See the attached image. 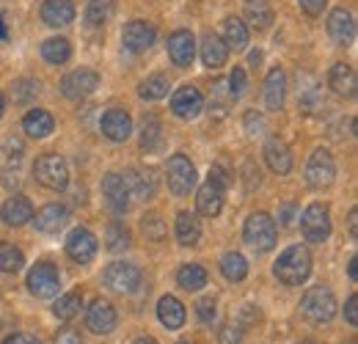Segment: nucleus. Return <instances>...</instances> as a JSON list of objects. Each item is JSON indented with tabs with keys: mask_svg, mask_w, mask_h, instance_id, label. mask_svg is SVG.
<instances>
[{
	"mask_svg": "<svg viewBox=\"0 0 358 344\" xmlns=\"http://www.w3.org/2000/svg\"><path fill=\"white\" fill-rule=\"evenodd\" d=\"M102 196H105V201H108V207L113 213H127L130 199H133L127 185H124V179H122V173H108L102 179Z\"/></svg>",
	"mask_w": 358,
	"mask_h": 344,
	"instance_id": "obj_16",
	"label": "nucleus"
},
{
	"mask_svg": "<svg viewBox=\"0 0 358 344\" xmlns=\"http://www.w3.org/2000/svg\"><path fill=\"white\" fill-rule=\"evenodd\" d=\"M169 88H171V83H169L166 75H149V78L138 86V94H141L143 99L155 102V99H163V96L169 94Z\"/></svg>",
	"mask_w": 358,
	"mask_h": 344,
	"instance_id": "obj_39",
	"label": "nucleus"
},
{
	"mask_svg": "<svg viewBox=\"0 0 358 344\" xmlns=\"http://www.w3.org/2000/svg\"><path fill=\"white\" fill-rule=\"evenodd\" d=\"M34 176L47 190H64L69 185V166H66V160L61 155L47 152L34 163Z\"/></svg>",
	"mask_w": 358,
	"mask_h": 344,
	"instance_id": "obj_3",
	"label": "nucleus"
},
{
	"mask_svg": "<svg viewBox=\"0 0 358 344\" xmlns=\"http://www.w3.org/2000/svg\"><path fill=\"white\" fill-rule=\"evenodd\" d=\"M301 314L314 322V325H322V322H331L334 314H336V298L328 287H312L303 298H301Z\"/></svg>",
	"mask_w": 358,
	"mask_h": 344,
	"instance_id": "obj_2",
	"label": "nucleus"
},
{
	"mask_svg": "<svg viewBox=\"0 0 358 344\" xmlns=\"http://www.w3.org/2000/svg\"><path fill=\"white\" fill-rule=\"evenodd\" d=\"M36 91H39L36 80H17L11 88V96H14V102H28L31 96H36Z\"/></svg>",
	"mask_w": 358,
	"mask_h": 344,
	"instance_id": "obj_44",
	"label": "nucleus"
},
{
	"mask_svg": "<svg viewBox=\"0 0 358 344\" xmlns=\"http://www.w3.org/2000/svg\"><path fill=\"white\" fill-rule=\"evenodd\" d=\"M328 86H331V91H334L336 96H345V99L356 96L358 80H356L353 66H350V64H334L331 72H328Z\"/></svg>",
	"mask_w": 358,
	"mask_h": 344,
	"instance_id": "obj_19",
	"label": "nucleus"
},
{
	"mask_svg": "<svg viewBox=\"0 0 358 344\" xmlns=\"http://www.w3.org/2000/svg\"><path fill=\"white\" fill-rule=\"evenodd\" d=\"M226 83H229V91H231V96H234V99H240V96L245 94L248 78H245V72H243L240 66H234V72L229 75V80H226Z\"/></svg>",
	"mask_w": 358,
	"mask_h": 344,
	"instance_id": "obj_45",
	"label": "nucleus"
},
{
	"mask_svg": "<svg viewBox=\"0 0 358 344\" xmlns=\"http://www.w3.org/2000/svg\"><path fill=\"white\" fill-rule=\"evenodd\" d=\"M25 264V257L17 245L0 240V273H17L20 267Z\"/></svg>",
	"mask_w": 358,
	"mask_h": 344,
	"instance_id": "obj_41",
	"label": "nucleus"
},
{
	"mask_svg": "<svg viewBox=\"0 0 358 344\" xmlns=\"http://www.w3.org/2000/svg\"><path fill=\"white\" fill-rule=\"evenodd\" d=\"M141 220H143V223H141V226H143V234H146L149 240L160 243V240L166 237V223H163V217L160 215H155V213H152V215H143Z\"/></svg>",
	"mask_w": 358,
	"mask_h": 344,
	"instance_id": "obj_43",
	"label": "nucleus"
},
{
	"mask_svg": "<svg viewBox=\"0 0 358 344\" xmlns=\"http://www.w3.org/2000/svg\"><path fill=\"white\" fill-rule=\"evenodd\" d=\"M245 20L257 31H265L270 22H273V11H270L268 0H248L245 3Z\"/></svg>",
	"mask_w": 358,
	"mask_h": 344,
	"instance_id": "obj_35",
	"label": "nucleus"
},
{
	"mask_svg": "<svg viewBox=\"0 0 358 344\" xmlns=\"http://www.w3.org/2000/svg\"><path fill=\"white\" fill-rule=\"evenodd\" d=\"M31 220L36 223L39 231H45V234H58V231L66 226V220H69V210L61 207V204H47V207H42Z\"/></svg>",
	"mask_w": 358,
	"mask_h": 344,
	"instance_id": "obj_22",
	"label": "nucleus"
},
{
	"mask_svg": "<svg viewBox=\"0 0 358 344\" xmlns=\"http://www.w3.org/2000/svg\"><path fill=\"white\" fill-rule=\"evenodd\" d=\"M295 217H298V207H295L292 201L281 204V210H278V220H281V226H292V223H295Z\"/></svg>",
	"mask_w": 358,
	"mask_h": 344,
	"instance_id": "obj_49",
	"label": "nucleus"
},
{
	"mask_svg": "<svg viewBox=\"0 0 358 344\" xmlns=\"http://www.w3.org/2000/svg\"><path fill=\"white\" fill-rule=\"evenodd\" d=\"M259 61H262V52H251V64H254V66H257V64H259Z\"/></svg>",
	"mask_w": 358,
	"mask_h": 344,
	"instance_id": "obj_57",
	"label": "nucleus"
},
{
	"mask_svg": "<svg viewBox=\"0 0 358 344\" xmlns=\"http://www.w3.org/2000/svg\"><path fill=\"white\" fill-rule=\"evenodd\" d=\"M201 108H204V96H201L199 88L193 86L177 88L174 96H171V110L179 119H196L201 113Z\"/></svg>",
	"mask_w": 358,
	"mask_h": 344,
	"instance_id": "obj_14",
	"label": "nucleus"
},
{
	"mask_svg": "<svg viewBox=\"0 0 358 344\" xmlns=\"http://www.w3.org/2000/svg\"><path fill=\"white\" fill-rule=\"evenodd\" d=\"M265 160H268L270 171L273 173H289L292 171V155H289V146L284 143V141H278V138H273L268 141V146H265Z\"/></svg>",
	"mask_w": 358,
	"mask_h": 344,
	"instance_id": "obj_27",
	"label": "nucleus"
},
{
	"mask_svg": "<svg viewBox=\"0 0 358 344\" xmlns=\"http://www.w3.org/2000/svg\"><path fill=\"white\" fill-rule=\"evenodd\" d=\"M99 127H102V135H105L108 141L122 143V141H127V138H130V132H133V119H130V113H127V110L113 108V110H108V113L102 116Z\"/></svg>",
	"mask_w": 358,
	"mask_h": 344,
	"instance_id": "obj_15",
	"label": "nucleus"
},
{
	"mask_svg": "<svg viewBox=\"0 0 358 344\" xmlns=\"http://www.w3.org/2000/svg\"><path fill=\"white\" fill-rule=\"evenodd\" d=\"M3 344H42V342H36L34 336H25V334H17V336H8Z\"/></svg>",
	"mask_w": 358,
	"mask_h": 344,
	"instance_id": "obj_54",
	"label": "nucleus"
},
{
	"mask_svg": "<svg viewBox=\"0 0 358 344\" xmlns=\"http://www.w3.org/2000/svg\"><path fill=\"white\" fill-rule=\"evenodd\" d=\"M22 127H25V132H28L31 138H47V135L52 132V127H55V122H52V116H50L47 110L36 108V110H31V113L22 119Z\"/></svg>",
	"mask_w": 358,
	"mask_h": 344,
	"instance_id": "obj_32",
	"label": "nucleus"
},
{
	"mask_svg": "<svg viewBox=\"0 0 358 344\" xmlns=\"http://www.w3.org/2000/svg\"><path fill=\"white\" fill-rule=\"evenodd\" d=\"M348 273H350V278H353V281H358V257L350 259V267H348Z\"/></svg>",
	"mask_w": 358,
	"mask_h": 344,
	"instance_id": "obj_56",
	"label": "nucleus"
},
{
	"mask_svg": "<svg viewBox=\"0 0 358 344\" xmlns=\"http://www.w3.org/2000/svg\"><path fill=\"white\" fill-rule=\"evenodd\" d=\"M301 344H317V342H301Z\"/></svg>",
	"mask_w": 358,
	"mask_h": 344,
	"instance_id": "obj_61",
	"label": "nucleus"
},
{
	"mask_svg": "<svg viewBox=\"0 0 358 344\" xmlns=\"http://www.w3.org/2000/svg\"><path fill=\"white\" fill-rule=\"evenodd\" d=\"M133 344H157V342H155V339H135Z\"/></svg>",
	"mask_w": 358,
	"mask_h": 344,
	"instance_id": "obj_58",
	"label": "nucleus"
},
{
	"mask_svg": "<svg viewBox=\"0 0 358 344\" xmlns=\"http://www.w3.org/2000/svg\"><path fill=\"white\" fill-rule=\"evenodd\" d=\"M28 289H31V295H36V298H55L58 289H61L58 270H55L52 264H47V261L34 264L31 273H28Z\"/></svg>",
	"mask_w": 358,
	"mask_h": 344,
	"instance_id": "obj_7",
	"label": "nucleus"
},
{
	"mask_svg": "<svg viewBox=\"0 0 358 344\" xmlns=\"http://www.w3.org/2000/svg\"><path fill=\"white\" fill-rule=\"evenodd\" d=\"M243 237L245 243L254 248V251H270L275 245V220L265 213H254V215L245 220V229H243Z\"/></svg>",
	"mask_w": 358,
	"mask_h": 344,
	"instance_id": "obj_5",
	"label": "nucleus"
},
{
	"mask_svg": "<svg viewBox=\"0 0 358 344\" xmlns=\"http://www.w3.org/2000/svg\"><path fill=\"white\" fill-rule=\"evenodd\" d=\"M99 88V75L94 69H75L61 80V91L66 99H86Z\"/></svg>",
	"mask_w": 358,
	"mask_h": 344,
	"instance_id": "obj_10",
	"label": "nucleus"
},
{
	"mask_svg": "<svg viewBox=\"0 0 358 344\" xmlns=\"http://www.w3.org/2000/svg\"><path fill=\"white\" fill-rule=\"evenodd\" d=\"M8 34H6V28H3V20H0V39H6Z\"/></svg>",
	"mask_w": 358,
	"mask_h": 344,
	"instance_id": "obj_59",
	"label": "nucleus"
},
{
	"mask_svg": "<svg viewBox=\"0 0 358 344\" xmlns=\"http://www.w3.org/2000/svg\"><path fill=\"white\" fill-rule=\"evenodd\" d=\"M0 217L8 226H22V223H28L34 217V207H31V201L25 196H11V199H6Z\"/></svg>",
	"mask_w": 358,
	"mask_h": 344,
	"instance_id": "obj_25",
	"label": "nucleus"
},
{
	"mask_svg": "<svg viewBox=\"0 0 358 344\" xmlns=\"http://www.w3.org/2000/svg\"><path fill=\"white\" fill-rule=\"evenodd\" d=\"M196 314H199V320L201 322H215V317H218V303L213 301V298H201V301L196 303Z\"/></svg>",
	"mask_w": 358,
	"mask_h": 344,
	"instance_id": "obj_46",
	"label": "nucleus"
},
{
	"mask_svg": "<svg viewBox=\"0 0 358 344\" xmlns=\"http://www.w3.org/2000/svg\"><path fill=\"white\" fill-rule=\"evenodd\" d=\"M80 308H83V298H80L78 292H69V295L58 298V303L52 306V314H55L58 320H75V317L80 314Z\"/></svg>",
	"mask_w": 358,
	"mask_h": 344,
	"instance_id": "obj_42",
	"label": "nucleus"
},
{
	"mask_svg": "<svg viewBox=\"0 0 358 344\" xmlns=\"http://www.w3.org/2000/svg\"><path fill=\"white\" fill-rule=\"evenodd\" d=\"M218 339H221V344H240L243 342V331H240V325L226 322L224 328L218 331Z\"/></svg>",
	"mask_w": 358,
	"mask_h": 344,
	"instance_id": "obj_47",
	"label": "nucleus"
},
{
	"mask_svg": "<svg viewBox=\"0 0 358 344\" xmlns=\"http://www.w3.org/2000/svg\"><path fill=\"white\" fill-rule=\"evenodd\" d=\"M58 344H80V336L75 331H61L58 334Z\"/></svg>",
	"mask_w": 358,
	"mask_h": 344,
	"instance_id": "obj_53",
	"label": "nucleus"
},
{
	"mask_svg": "<svg viewBox=\"0 0 358 344\" xmlns=\"http://www.w3.org/2000/svg\"><path fill=\"white\" fill-rule=\"evenodd\" d=\"M155 36H157V31H155L152 22H146V20H133V22H127V28H124V34H122V44H124V50H130V52H146V50L155 44Z\"/></svg>",
	"mask_w": 358,
	"mask_h": 344,
	"instance_id": "obj_12",
	"label": "nucleus"
},
{
	"mask_svg": "<svg viewBox=\"0 0 358 344\" xmlns=\"http://www.w3.org/2000/svg\"><path fill=\"white\" fill-rule=\"evenodd\" d=\"M325 3H328V0H301V8H303L309 17H317V14H322Z\"/></svg>",
	"mask_w": 358,
	"mask_h": 344,
	"instance_id": "obj_51",
	"label": "nucleus"
},
{
	"mask_svg": "<svg viewBox=\"0 0 358 344\" xmlns=\"http://www.w3.org/2000/svg\"><path fill=\"white\" fill-rule=\"evenodd\" d=\"M177 240L179 245H196L201 240V223L193 213H179L177 215Z\"/></svg>",
	"mask_w": 358,
	"mask_h": 344,
	"instance_id": "obj_30",
	"label": "nucleus"
},
{
	"mask_svg": "<svg viewBox=\"0 0 358 344\" xmlns=\"http://www.w3.org/2000/svg\"><path fill=\"white\" fill-rule=\"evenodd\" d=\"M348 229H350V237L358 240V210H350V215H348Z\"/></svg>",
	"mask_w": 358,
	"mask_h": 344,
	"instance_id": "obj_55",
	"label": "nucleus"
},
{
	"mask_svg": "<svg viewBox=\"0 0 358 344\" xmlns=\"http://www.w3.org/2000/svg\"><path fill=\"white\" fill-rule=\"evenodd\" d=\"M122 179H124L130 196H135V199L149 201V199H155V193H157V182H155V173L152 171H127V173H122Z\"/></svg>",
	"mask_w": 358,
	"mask_h": 344,
	"instance_id": "obj_23",
	"label": "nucleus"
},
{
	"mask_svg": "<svg viewBox=\"0 0 358 344\" xmlns=\"http://www.w3.org/2000/svg\"><path fill=\"white\" fill-rule=\"evenodd\" d=\"M328 36L339 47H350L356 42V20L348 8H334L328 17Z\"/></svg>",
	"mask_w": 358,
	"mask_h": 344,
	"instance_id": "obj_13",
	"label": "nucleus"
},
{
	"mask_svg": "<svg viewBox=\"0 0 358 344\" xmlns=\"http://www.w3.org/2000/svg\"><path fill=\"white\" fill-rule=\"evenodd\" d=\"M210 179L218 185V187H229V173L224 171V166H213V171H210Z\"/></svg>",
	"mask_w": 358,
	"mask_h": 344,
	"instance_id": "obj_52",
	"label": "nucleus"
},
{
	"mask_svg": "<svg viewBox=\"0 0 358 344\" xmlns=\"http://www.w3.org/2000/svg\"><path fill=\"white\" fill-rule=\"evenodd\" d=\"M179 344H190V342H179Z\"/></svg>",
	"mask_w": 358,
	"mask_h": 344,
	"instance_id": "obj_62",
	"label": "nucleus"
},
{
	"mask_svg": "<svg viewBox=\"0 0 358 344\" xmlns=\"http://www.w3.org/2000/svg\"><path fill=\"white\" fill-rule=\"evenodd\" d=\"M102 281L116 295H133L135 289L141 287V270L130 261H113L102 273Z\"/></svg>",
	"mask_w": 358,
	"mask_h": 344,
	"instance_id": "obj_4",
	"label": "nucleus"
},
{
	"mask_svg": "<svg viewBox=\"0 0 358 344\" xmlns=\"http://www.w3.org/2000/svg\"><path fill=\"white\" fill-rule=\"evenodd\" d=\"M196 207H199V213L204 217L221 215V210H224V187H218L213 179H207V182L199 187Z\"/></svg>",
	"mask_w": 358,
	"mask_h": 344,
	"instance_id": "obj_20",
	"label": "nucleus"
},
{
	"mask_svg": "<svg viewBox=\"0 0 358 344\" xmlns=\"http://www.w3.org/2000/svg\"><path fill=\"white\" fill-rule=\"evenodd\" d=\"M177 281L182 289L187 292H199L207 287V270L201 264H182L177 273Z\"/></svg>",
	"mask_w": 358,
	"mask_h": 344,
	"instance_id": "obj_31",
	"label": "nucleus"
},
{
	"mask_svg": "<svg viewBox=\"0 0 358 344\" xmlns=\"http://www.w3.org/2000/svg\"><path fill=\"white\" fill-rule=\"evenodd\" d=\"M231 102H234V96H231V91H229V83H226V80H215V83H213V94H210V113L226 116V110H229Z\"/></svg>",
	"mask_w": 358,
	"mask_h": 344,
	"instance_id": "obj_40",
	"label": "nucleus"
},
{
	"mask_svg": "<svg viewBox=\"0 0 358 344\" xmlns=\"http://www.w3.org/2000/svg\"><path fill=\"white\" fill-rule=\"evenodd\" d=\"M273 273H275V278L281 284L301 287L309 278V273H312V254L303 245H292V248H287L278 257V261L273 264Z\"/></svg>",
	"mask_w": 358,
	"mask_h": 344,
	"instance_id": "obj_1",
	"label": "nucleus"
},
{
	"mask_svg": "<svg viewBox=\"0 0 358 344\" xmlns=\"http://www.w3.org/2000/svg\"><path fill=\"white\" fill-rule=\"evenodd\" d=\"M345 320L350 325H358V295H350L348 303H345Z\"/></svg>",
	"mask_w": 358,
	"mask_h": 344,
	"instance_id": "obj_50",
	"label": "nucleus"
},
{
	"mask_svg": "<svg viewBox=\"0 0 358 344\" xmlns=\"http://www.w3.org/2000/svg\"><path fill=\"white\" fill-rule=\"evenodd\" d=\"M169 55L177 66H190L193 64V55H196V36L190 31H174L169 36Z\"/></svg>",
	"mask_w": 358,
	"mask_h": 344,
	"instance_id": "obj_18",
	"label": "nucleus"
},
{
	"mask_svg": "<svg viewBox=\"0 0 358 344\" xmlns=\"http://www.w3.org/2000/svg\"><path fill=\"white\" fill-rule=\"evenodd\" d=\"M116 322H119L116 308L108 301H99V298H96V301L86 308V328H89L91 334H96V336L110 334V331L116 328Z\"/></svg>",
	"mask_w": 358,
	"mask_h": 344,
	"instance_id": "obj_11",
	"label": "nucleus"
},
{
	"mask_svg": "<svg viewBox=\"0 0 358 344\" xmlns=\"http://www.w3.org/2000/svg\"><path fill=\"white\" fill-rule=\"evenodd\" d=\"M334 176H336V163H334L331 152L328 149H314L309 163H306V182L320 190V187H328L334 182Z\"/></svg>",
	"mask_w": 358,
	"mask_h": 344,
	"instance_id": "obj_9",
	"label": "nucleus"
},
{
	"mask_svg": "<svg viewBox=\"0 0 358 344\" xmlns=\"http://www.w3.org/2000/svg\"><path fill=\"white\" fill-rule=\"evenodd\" d=\"M157 317H160V322L169 328V331H177L185 325V306L174 298V295H166V298H160L157 303Z\"/></svg>",
	"mask_w": 358,
	"mask_h": 344,
	"instance_id": "obj_28",
	"label": "nucleus"
},
{
	"mask_svg": "<svg viewBox=\"0 0 358 344\" xmlns=\"http://www.w3.org/2000/svg\"><path fill=\"white\" fill-rule=\"evenodd\" d=\"M163 146V127L155 116H146L141 122V149L143 152H157Z\"/></svg>",
	"mask_w": 358,
	"mask_h": 344,
	"instance_id": "obj_33",
	"label": "nucleus"
},
{
	"mask_svg": "<svg viewBox=\"0 0 358 344\" xmlns=\"http://www.w3.org/2000/svg\"><path fill=\"white\" fill-rule=\"evenodd\" d=\"M3 110H6V99H3V94H0V116H3Z\"/></svg>",
	"mask_w": 358,
	"mask_h": 344,
	"instance_id": "obj_60",
	"label": "nucleus"
},
{
	"mask_svg": "<svg viewBox=\"0 0 358 344\" xmlns=\"http://www.w3.org/2000/svg\"><path fill=\"white\" fill-rule=\"evenodd\" d=\"M105 248H108V251H113V254H119V251L130 248V231L124 229V223L113 220V223L105 229Z\"/></svg>",
	"mask_w": 358,
	"mask_h": 344,
	"instance_id": "obj_38",
	"label": "nucleus"
},
{
	"mask_svg": "<svg viewBox=\"0 0 358 344\" xmlns=\"http://www.w3.org/2000/svg\"><path fill=\"white\" fill-rule=\"evenodd\" d=\"M221 273H224L226 281L237 284V281H243V278L248 275V261H245V257H243V254L229 251V254L221 259Z\"/></svg>",
	"mask_w": 358,
	"mask_h": 344,
	"instance_id": "obj_34",
	"label": "nucleus"
},
{
	"mask_svg": "<svg viewBox=\"0 0 358 344\" xmlns=\"http://www.w3.org/2000/svg\"><path fill=\"white\" fill-rule=\"evenodd\" d=\"M265 127H268V124H265V119H262L257 110H248V113H245V129H248L251 135H262Z\"/></svg>",
	"mask_w": 358,
	"mask_h": 344,
	"instance_id": "obj_48",
	"label": "nucleus"
},
{
	"mask_svg": "<svg viewBox=\"0 0 358 344\" xmlns=\"http://www.w3.org/2000/svg\"><path fill=\"white\" fill-rule=\"evenodd\" d=\"M166 182L174 196H185L196 187V169L185 155H174L166 166Z\"/></svg>",
	"mask_w": 358,
	"mask_h": 344,
	"instance_id": "obj_6",
	"label": "nucleus"
},
{
	"mask_svg": "<svg viewBox=\"0 0 358 344\" xmlns=\"http://www.w3.org/2000/svg\"><path fill=\"white\" fill-rule=\"evenodd\" d=\"M66 254H69V259H75L78 264H86L96 254V237L91 234L89 229H75L66 237Z\"/></svg>",
	"mask_w": 358,
	"mask_h": 344,
	"instance_id": "obj_17",
	"label": "nucleus"
},
{
	"mask_svg": "<svg viewBox=\"0 0 358 344\" xmlns=\"http://www.w3.org/2000/svg\"><path fill=\"white\" fill-rule=\"evenodd\" d=\"M301 229H303V237L309 243H325L331 237V213H328V207H322V204L306 207V213L301 217Z\"/></svg>",
	"mask_w": 358,
	"mask_h": 344,
	"instance_id": "obj_8",
	"label": "nucleus"
},
{
	"mask_svg": "<svg viewBox=\"0 0 358 344\" xmlns=\"http://www.w3.org/2000/svg\"><path fill=\"white\" fill-rule=\"evenodd\" d=\"M287 99V75L281 66H273L265 80V108L268 110H281Z\"/></svg>",
	"mask_w": 358,
	"mask_h": 344,
	"instance_id": "obj_21",
	"label": "nucleus"
},
{
	"mask_svg": "<svg viewBox=\"0 0 358 344\" xmlns=\"http://www.w3.org/2000/svg\"><path fill=\"white\" fill-rule=\"evenodd\" d=\"M83 17H86V25L99 28V25H105L113 17V3L110 0H89Z\"/></svg>",
	"mask_w": 358,
	"mask_h": 344,
	"instance_id": "obj_36",
	"label": "nucleus"
},
{
	"mask_svg": "<svg viewBox=\"0 0 358 344\" xmlns=\"http://www.w3.org/2000/svg\"><path fill=\"white\" fill-rule=\"evenodd\" d=\"M42 20L50 28H61L69 25L75 20V6L72 0H45L42 3Z\"/></svg>",
	"mask_w": 358,
	"mask_h": 344,
	"instance_id": "obj_24",
	"label": "nucleus"
},
{
	"mask_svg": "<svg viewBox=\"0 0 358 344\" xmlns=\"http://www.w3.org/2000/svg\"><path fill=\"white\" fill-rule=\"evenodd\" d=\"M42 55H45L47 64H66L69 55H72V44L61 36H52L42 44Z\"/></svg>",
	"mask_w": 358,
	"mask_h": 344,
	"instance_id": "obj_37",
	"label": "nucleus"
},
{
	"mask_svg": "<svg viewBox=\"0 0 358 344\" xmlns=\"http://www.w3.org/2000/svg\"><path fill=\"white\" fill-rule=\"evenodd\" d=\"M350 344H356V342H350Z\"/></svg>",
	"mask_w": 358,
	"mask_h": 344,
	"instance_id": "obj_63",
	"label": "nucleus"
},
{
	"mask_svg": "<svg viewBox=\"0 0 358 344\" xmlns=\"http://www.w3.org/2000/svg\"><path fill=\"white\" fill-rule=\"evenodd\" d=\"M201 61H204V66H210V69H218V66H224L226 64V55H229V50H226V44L221 42V36H215L213 31H207L204 36H201Z\"/></svg>",
	"mask_w": 358,
	"mask_h": 344,
	"instance_id": "obj_26",
	"label": "nucleus"
},
{
	"mask_svg": "<svg viewBox=\"0 0 358 344\" xmlns=\"http://www.w3.org/2000/svg\"><path fill=\"white\" fill-rule=\"evenodd\" d=\"M221 42L226 44V50H245V44H248V28H245V22L243 20H237V17H229L224 20V39Z\"/></svg>",
	"mask_w": 358,
	"mask_h": 344,
	"instance_id": "obj_29",
	"label": "nucleus"
}]
</instances>
